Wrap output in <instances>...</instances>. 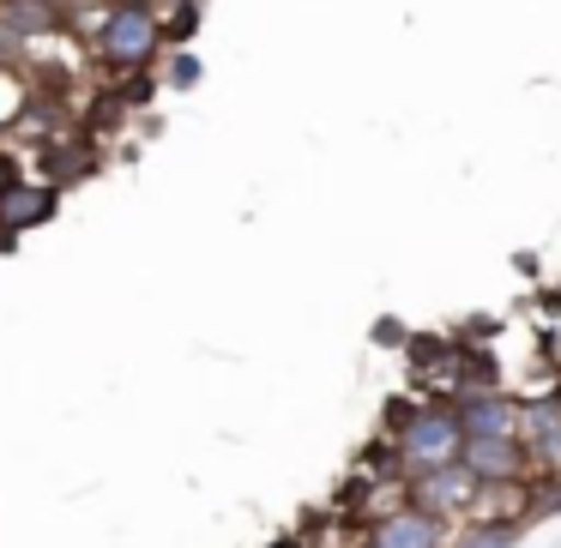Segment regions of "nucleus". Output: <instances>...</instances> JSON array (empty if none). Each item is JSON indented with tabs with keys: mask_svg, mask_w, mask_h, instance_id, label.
Segmentation results:
<instances>
[{
	"mask_svg": "<svg viewBox=\"0 0 561 548\" xmlns=\"http://www.w3.org/2000/svg\"><path fill=\"white\" fill-rule=\"evenodd\" d=\"M98 61L110 73L134 79V73H151V67L170 55V37H163V19L151 0H110L98 19V37H91Z\"/></svg>",
	"mask_w": 561,
	"mask_h": 548,
	"instance_id": "nucleus-1",
	"label": "nucleus"
},
{
	"mask_svg": "<svg viewBox=\"0 0 561 548\" xmlns=\"http://www.w3.org/2000/svg\"><path fill=\"white\" fill-rule=\"evenodd\" d=\"M459 446H465V428H459V410H453V404H416V410H404L399 428H392V440H387V452H392L404 482L423 476V470L453 464Z\"/></svg>",
	"mask_w": 561,
	"mask_h": 548,
	"instance_id": "nucleus-2",
	"label": "nucleus"
},
{
	"mask_svg": "<svg viewBox=\"0 0 561 548\" xmlns=\"http://www.w3.org/2000/svg\"><path fill=\"white\" fill-rule=\"evenodd\" d=\"M477 494H483V482L465 470V458H453V464H440V470L411 476V494H404V500L453 524V518H471V512H477Z\"/></svg>",
	"mask_w": 561,
	"mask_h": 548,
	"instance_id": "nucleus-3",
	"label": "nucleus"
},
{
	"mask_svg": "<svg viewBox=\"0 0 561 548\" xmlns=\"http://www.w3.org/2000/svg\"><path fill=\"white\" fill-rule=\"evenodd\" d=\"M363 548H453V530H447V518H435V512L404 500V506L380 512V518L368 524Z\"/></svg>",
	"mask_w": 561,
	"mask_h": 548,
	"instance_id": "nucleus-4",
	"label": "nucleus"
},
{
	"mask_svg": "<svg viewBox=\"0 0 561 548\" xmlns=\"http://www.w3.org/2000/svg\"><path fill=\"white\" fill-rule=\"evenodd\" d=\"M519 440L531 452V470L561 476V392H525L519 398Z\"/></svg>",
	"mask_w": 561,
	"mask_h": 548,
	"instance_id": "nucleus-5",
	"label": "nucleus"
},
{
	"mask_svg": "<svg viewBox=\"0 0 561 548\" xmlns=\"http://www.w3.org/2000/svg\"><path fill=\"white\" fill-rule=\"evenodd\" d=\"M459 458L477 482H525L531 476V452L519 434H465Z\"/></svg>",
	"mask_w": 561,
	"mask_h": 548,
	"instance_id": "nucleus-6",
	"label": "nucleus"
},
{
	"mask_svg": "<svg viewBox=\"0 0 561 548\" xmlns=\"http://www.w3.org/2000/svg\"><path fill=\"white\" fill-rule=\"evenodd\" d=\"M61 211V182H37V175H19L7 194H0V230L7 235H31L43 223H55Z\"/></svg>",
	"mask_w": 561,
	"mask_h": 548,
	"instance_id": "nucleus-7",
	"label": "nucleus"
},
{
	"mask_svg": "<svg viewBox=\"0 0 561 548\" xmlns=\"http://www.w3.org/2000/svg\"><path fill=\"white\" fill-rule=\"evenodd\" d=\"M465 434H519V398L501 386H477L465 398H453Z\"/></svg>",
	"mask_w": 561,
	"mask_h": 548,
	"instance_id": "nucleus-8",
	"label": "nucleus"
},
{
	"mask_svg": "<svg viewBox=\"0 0 561 548\" xmlns=\"http://www.w3.org/2000/svg\"><path fill=\"white\" fill-rule=\"evenodd\" d=\"M0 19H7L25 43H37V37H49V31H61L67 7L61 0H0Z\"/></svg>",
	"mask_w": 561,
	"mask_h": 548,
	"instance_id": "nucleus-9",
	"label": "nucleus"
},
{
	"mask_svg": "<svg viewBox=\"0 0 561 548\" xmlns=\"http://www.w3.org/2000/svg\"><path fill=\"white\" fill-rule=\"evenodd\" d=\"M453 548H519V524L513 518H471V524H459Z\"/></svg>",
	"mask_w": 561,
	"mask_h": 548,
	"instance_id": "nucleus-10",
	"label": "nucleus"
},
{
	"mask_svg": "<svg viewBox=\"0 0 561 548\" xmlns=\"http://www.w3.org/2000/svg\"><path fill=\"white\" fill-rule=\"evenodd\" d=\"M199 79H206V61H199V55L187 49V43L163 55V85H170V91H194Z\"/></svg>",
	"mask_w": 561,
	"mask_h": 548,
	"instance_id": "nucleus-11",
	"label": "nucleus"
},
{
	"mask_svg": "<svg viewBox=\"0 0 561 548\" xmlns=\"http://www.w3.org/2000/svg\"><path fill=\"white\" fill-rule=\"evenodd\" d=\"M19 175H25V170H19V151H7V145H0V194H7V187H13Z\"/></svg>",
	"mask_w": 561,
	"mask_h": 548,
	"instance_id": "nucleus-12",
	"label": "nucleus"
}]
</instances>
